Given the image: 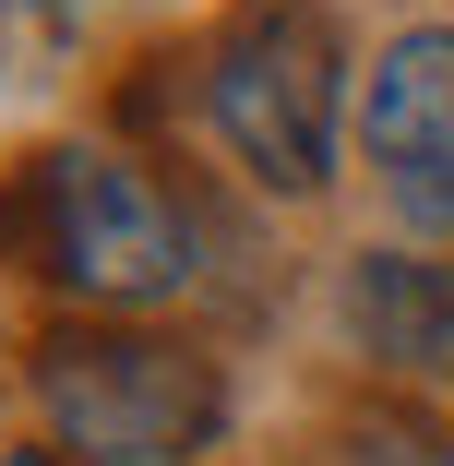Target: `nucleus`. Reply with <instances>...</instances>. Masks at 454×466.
I'll list each match as a JSON object with an SVG mask.
<instances>
[{
  "mask_svg": "<svg viewBox=\"0 0 454 466\" xmlns=\"http://www.w3.org/2000/svg\"><path fill=\"white\" fill-rule=\"evenodd\" d=\"M347 466H454V442L419 419H371V431H347Z\"/></svg>",
  "mask_w": 454,
  "mask_h": 466,
  "instance_id": "obj_6",
  "label": "nucleus"
},
{
  "mask_svg": "<svg viewBox=\"0 0 454 466\" xmlns=\"http://www.w3.org/2000/svg\"><path fill=\"white\" fill-rule=\"evenodd\" d=\"M36 419L72 466H192L227 431V370L192 335L60 323L36 335Z\"/></svg>",
  "mask_w": 454,
  "mask_h": 466,
  "instance_id": "obj_3",
  "label": "nucleus"
},
{
  "mask_svg": "<svg viewBox=\"0 0 454 466\" xmlns=\"http://www.w3.org/2000/svg\"><path fill=\"white\" fill-rule=\"evenodd\" d=\"M204 120L263 192L311 204L347 156V25L323 0H227L204 36Z\"/></svg>",
  "mask_w": 454,
  "mask_h": 466,
  "instance_id": "obj_1",
  "label": "nucleus"
},
{
  "mask_svg": "<svg viewBox=\"0 0 454 466\" xmlns=\"http://www.w3.org/2000/svg\"><path fill=\"white\" fill-rule=\"evenodd\" d=\"M347 347L395 383H454V263L442 251H358L347 263Z\"/></svg>",
  "mask_w": 454,
  "mask_h": 466,
  "instance_id": "obj_5",
  "label": "nucleus"
},
{
  "mask_svg": "<svg viewBox=\"0 0 454 466\" xmlns=\"http://www.w3.org/2000/svg\"><path fill=\"white\" fill-rule=\"evenodd\" d=\"M0 251H13L36 288L84 299V311H144L192 275V228L167 216V192L108 156V144H48L25 156L13 204H0Z\"/></svg>",
  "mask_w": 454,
  "mask_h": 466,
  "instance_id": "obj_2",
  "label": "nucleus"
},
{
  "mask_svg": "<svg viewBox=\"0 0 454 466\" xmlns=\"http://www.w3.org/2000/svg\"><path fill=\"white\" fill-rule=\"evenodd\" d=\"M358 144L395 228L454 239V25H407L371 60V96H358Z\"/></svg>",
  "mask_w": 454,
  "mask_h": 466,
  "instance_id": "obj_4",
  "label": "nucleus"
},
{
  "mask_svg": "<svg viewBox=\"0 0 454 466\" xmlns=\"http://www.w3.org/2000/svg\"><path fill=\"white\" fill-rule=\"evenodd\" d=\"M0 466H72V454H0Z\"/></svg>",
  "mask_w": 454,
  "mask_h": 466,
  "instance_id": "obj_7",
  "label": "nucleus"
}]
</instances>
